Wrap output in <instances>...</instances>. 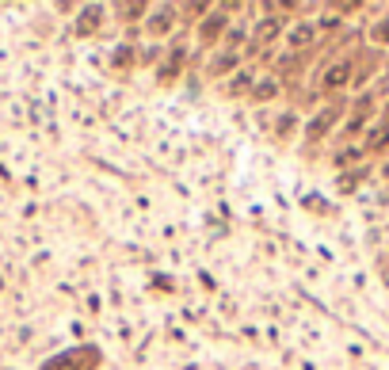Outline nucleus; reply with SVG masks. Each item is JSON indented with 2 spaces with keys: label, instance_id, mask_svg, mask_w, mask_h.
Masks as SVG:
<instances>
[{
  "label": "nucleus",
  "instance_id": "f257e3e1",
  "mask_svg": "<svg viewBox=\"0 0 389 370\" xmlns=\"http://www.w3.org/2000/svg\"><path fill=\"white\" fill-rule=\"evenodd\" d=\"M96 367H100V348L88 344V348H73L65 355H54L43 370H96Z\"/></svg>",
  "mask_w": 389,
  "mask_h": 370
},
{
  "label": "nucleus",
  "instance_id": "f03ea898",
  "mask_svg": "<svg viewBox=\"0 0 389 370\" xmlns=\"http://www.w3.org/2000/svg\"><path fill=\"white\" fill-rule=\"evenodd\" d=\"M336 107H328V111H321V115L317 118H313V123H310V130H305V138H310V141H321L324 138V134H328L332 130V126H336Z\"/></svg>",
  "mask_w": 389,
  "mask_h": 370
},
{
  "label": "nucleus",
  "instance_id": "7ed1b4c3",
  "mask_svg": "<svg viewBox=\"0 0 389 370\" xmlns=\"http://www.w3.org/2000/svg\"><path fill=\"white\" fill-rule=\"evenodd\" d=\"M225 23H229V20H225V15L222 12H214V15H206V23H202V27H199V38H202V43H214V38L218 35H222V31H225Z\"/></svg>",
  "mask_w": 389,
  "mask_h": 370
},
{
  "label": "nucleus",
  "instance_id": "20e7f679",
  "mask_svg": "<svg viewBox=\"0 0 389 370\" xmlns=\"http://www.w3.org/2000/svg\"><path fill=\"white\" fill-rule=\"evenodd\" d=\"M347 77H351V61H336V65L324 73V88H332V92H336V88L347 84Z\"/></svg>",
  "mask_w": 389,
  "mask_h": 370
},
{
  "label": "nucleus",
  "instance_id": "39448f33",
  "mask_svg": "<svg viewBox=\"0 0 389 370\" xmlns=\"http://www.w3.org/2000/svg\"><path fill=\"white\" fill-rule=\"evenodd\" d=\"M275 35H279V20H264V23H259V27H256V38H252V54H256L264 43H271Z\"/></svg>",
  "mask_w": 389,
  "mask_h": 370
},
{
  "label": "nucleus",
  "instance_id": "423d86ee",
  "mask_svg": "<svg viewBox=\"0 0 389 370\" xmlns=\"http://www.w3.org/2000/svg\"><path fill=\"white\" fill-rule=\"evenodd\" d=\"M100 15H103V8H84V12H80V23H77V27H80V35H92V31L96 27H100Z\"/></svg>",
  "mask_w": 389,
  "mask_h": 370
},
{
  "label": "nucleus",
  "instance_id": "0eeeda50",
  "mask_svg": "<svg viewBox=\"0 0 389 370\" xmlns=\"http://www.w3.org/2000/svg\"><path fill=\"white\" fill-rule=\"evenodd\" d=\"M290 46H294V50H305V46H313V27H310V23H298V27L290 31Z\"/></svg>",
  "mask_w": 389,
  "mask_h": 370
},
{
  "label": "nucleus",
  "instance_id": "6e6552de",
  "mask_svg": "<svg viewBox=\"0 0 389 370\" xmlns=\"http://www.w3.org/2000/svg\"><path fill=\"white\" fill-rule=\"evenodd\" d=\"M237 61H241V58H237V50H225L222 58L214 61V69H210V73H214V77H222V73H229V69L237 65Z\"/></svg>",
  "mask_w": 389,
  "mask_h": 370
},
{
  "label": "nucleus",
  "instance_id": "1a4fd4ad",
  "mask_svg": "<svg viewBox=\"0 0 389 370\" xmlns=\"http://www.w3.org/2000/svg\"><path fill=\"white\" fill-rule=\"evenodd\" d=\"M149 27H153V35H165V31L172 27V8H160V12L153 15V23H149Z\"/></svg>",
  "mask_w": 389,
  "mask_h": 370
},
{
  "label": "nucleus",
  "instance_id": "9d476101",
  "mask_svg": "<svg viewBox=\"0 0 389 370\" xmlns=\"http://www.w3.org/2000/svg\"><path fill=\"white\" fill-rule=\"evenodd\" d=\"M386 146H389V126H378V130L367 138V149L378 153V149H386Z\"/></svg>",
  "mask_w": 389,
  "mask_h": 370
},
{
  "label": "nucleus",
  "instance_id": "9b49d317",
  "mask_svg": "<svg viewBox=\"0 0 389 370\" xmlns=\"http://www.w3.org/2000/svg\"><path fill=\"white\" fill-rule=\"evenodd\" d=\"M370 38H374V43H389V15H382V20L374 23V31H370Z\"/></svg>",
  "mask_w": 389,
  "mask_h": 370
},
{
  "label": "nucleus",
  "instance_id": "f8f14e48",
  "mask_svg": "<svg viewBox=\"0 0 389 370\" xmlns=\"http://www.w3.org/2000/svg\"><path fill=\"white\" fill-rule=\"evenodd\" d=\"M275 92H279V84H271V80H267V84H256V88H252L256 100H271Z\"/></svg>",
  "mask_w": 389,
  "mask_h": 370
},
{
  "label": "nucleus",
  "instance_id": "ddd939ff",
  "mask_svg": "<svg viewBox=\"0 0 389 370\" xmlns=\"http://www.w3.org/2000/svg\"><path fill=\"white\" fill-rule=\"evenodd\" d=\"M229 92H233V95H237V92H248V77H245V73H241V77H233Z\"/></svg>",
  "mask_w": 389,
  "mask_h": 370
},
{
  "label": "nucleus",
  "instance_id": "4468645a",
  "mask_svg": "<svg viewBox=\"0 0 389 370\" xmlns=\"http://www.w3.org/2000/svg\"><path fill=\"white\" fill-rule=\"evenodd\" d=\"M119 12H123V15H130V20H134V15H145V4H123V8H119Z\"/></svg>",
  "mask_w": 389,
  "mask_h": 370
},
{
  "label": "nucleus",
  "instance_id": "2eb2a0df",
  "mask_svg": "<svg viewBox=\"0 0 389 370\" xmlns=\"http://www.w3.org/2000/svg\"><path fill=\"white\" fill-rule=\"evenodd\" d=\"M115 65H119V69H126V65H130V46H123V54L115 58Z\"/></svg>",
  "mask_w": 389,
  "mask_h": 370
}]
</instances>
